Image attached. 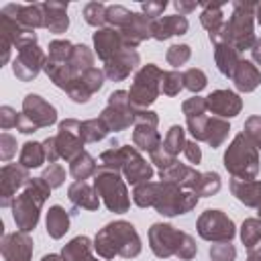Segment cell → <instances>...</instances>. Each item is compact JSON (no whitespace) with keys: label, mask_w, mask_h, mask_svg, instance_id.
I'll use <instances>...</instances> for the list:
<instances>
[{"label":"cell","mask_w":261,"mask_h":261,"mask_svg":"<svg viewBox=\"0 0 261 261\" xmlns=\"http://www.w3.org/2000/svg\"><path fill=\"white\" fill-rule=\"evenodd\" d=\"M94 247H96L98 255L104 259H112L114 255H122L128 259V257L139 255L141 241H139V234L130 222L118 220V222H110L108 226H104L96 234Z\"/></svg>","instance_id":"6da1fadb"},{"label":"cell","mask_w":261,"mask_h":261,"mask_svg":"<svg viewBox=\"0 0 261 261\" xmlns=\"http://www.w3.org/2000/svg\"><path fill=\"white\" fill-rule=\"evenodd\" d=\"M49 192H51V186L43 177H31L27 181L22 194L16 196L12 206H10L12 208V218L18 226V230L31 232L37 226L41 206L49 198Z\"/></svg>","instance_id":"7a4b0ae2"},{"label":"cell","mask_w":261,"mask_h":261,"mask_svg":"<svg viewBox=\"0 0 261 261\" xmlns=\"http://www.w3.org/2000/svg\"><path fill=\"white\" fill-rule=\"evenodd\" d=\"M149 241L157 257L177 255L179 259H192L196 255L194 239L186 232L175 230L169 224H153L149 230Z\"/></svg>","instance_id":"3957f363"},{"label":"cell","mask_w":261,"mask_h":261,"mask_svg":"<svg viewBox=\"0 0 261 261\" xmlns=\"http://www.w3.org/2000/svg\"><path fill=\"white\" fill-rule=\"evenodd\" d=\"M253 10H255V4H243V2H237L234 4V12L230 16V20L222 27L218 41L226 43V45H232L237 51L241 49H251L253 43H255V35H253Z\"/></svg>","instance_id":"277c9868"},{"label":"cell","mask_w":261,"mask_h":261,"mask_svg":"<svg viewBox=\"0 0 261 261\" xmlns=\"http://www.w3.org/2000/svg\"><path fill=\"white\" fill-rule=\"evenodd\" d=\"M224 167L234 175V179H253L259 171L257 147L247 139L245 133L237 135L224 153Z\"/></svg>","instance_id":"5b68a950"},{"label":"cell","mask_w":261,"mask_h":261,"mask_svg":"<svg viewBox=\"0 0 261 261\" xmlns=\"http://www.w3.org/2000/svg\"><path fill=\"white\" fill-rule=\"evenodd\" d=\"M94 188L98 192V196H102L104 204L108 210L112 212H126L128 210V192L124 181L120 179V175L114 169L108 167H100L96 171V179H94Z\"/></svg>","instance_id":"8992f818"},{"label":"cell","mask_w":261,"mask_h":261,"mask_svg":"<svg viewBox=\"0 0 261 261\" xmlns=\"http://www.w3.org/2000/svg\"><path fill=\"white\" fill-rule=\"evenodd\" d=\"M57 120V112L55 108L45 102L41 96L37 94H29L24 100H22V112H20V118H18V130L24 133V135H31L43 126H49Z\"/></svg>","instance_id":"52a82bcc"},{"label":"cell","mask_w":261,"mask_h":261,"mask_svg":"<svg viewBox=\"0 0 261 261\" xmlns=\"http://www.w3.org/2000/svg\"><path fill=\"white\" fill-rule=\"evenodd\" d=\"M198 202V196L194 192H181L179 186L171 181H161L157 196H155V208L159 214L165 216H175V214H186L190 212Z\"/></svg>","instance_id":"ba28073f"},{"label":"cell","mask_w":261,"mask_h":261,"mask_svg":"<svg viewBox=\"0 0 261 261\" xmlns=\"http://www.w3.org/2000/svg\"><path fill=\"white\" fill-rule=\"evenodd\" d=\"M163 80V71L149 63L145 65L137 75H135V82L130 86V92H128V98H130V104L133 108H145L149 104L155 102V98L159 96V84Z\"/></svg>","instance_id":"9c48e42d"},{"label":"cell","mask_w":261,"mask_h":261,"mask_svg":"<svg viewBox=\"0 0 261 261\" xmlns=\"http://www.w3.org/2000/svg\"><path fill=\"white\" fill-rule=\"evenodd\" d=\"M137 112L133 110V104H130V98H128V92H112L110 98H108V106L106 110L102 112V120L104 124L108 126V130H120V128H126L133 120H135Z\"/></svg>","instance_id":"30bf717a"},{"label":"cell","mask_w":261,"mask_h":261,"mask_svg":"<svg viewBox=\"0 0 261 261\" xmlns=\"http://www.w3.org/2000/svg\"><path fill=\"white\" fill-rule=\"evenodd\" d=\"M198 232L202 239L228 243L234 237V224L220 210H206L198 220Z\"/></svg>","instance_id":"8fae6325"},{"label":"cell","mask_w":261,"mask_h":261,"mask_svg":"<svg viewBox=\"0 0 261 261\" xmlns=\"http://www.w3.org/2000/svg\"><path fill=\"white\" fill-rule=\"evenodd\" d=\"M84 135H82V122L67 118L63 122H59V133L55 137V145H57V153L63 159H75L84 147Z\"/></svg>","instance_id":"7c38bea8"},{"label":"cell","mask_w":261,"mask_h":261,"mask_svg":"<svg viewBox=\"0 0 261 261\" xmlns=\"http://www.w3.org/2000/svg\"><path fill=\"white\" fill-rule=\"evenodd\" d=\"M29 171L20 163H4L0 169V206L8 208L12 206L16 192L27 186L29 181Z\"/></svg>","instance_id":"4fadbf2b"},{"label":"cell","mask_w":261,"mask_h":261,"mask_svg":"<svg viewBox=\"0 0 261 261\" xmlns=\"http://www.w3.org/2000/svg\"><path fill=\"white\" fill-rule=\"evenodd\" d=\"M135 147L155 153L161 147V137L157 133V116L155 112H137L135 116V133H133Z\"/></svg>","instance_id":"5bb4252c"},{"label":"cell","mask_w":261,"mask_h":261,"mask_svg":"<svg viewBox=\"0 0 261 261\" xmlns=\"http://www.w3.org/2000/svg\"><path fill=\"white\" fill-rule=\"evenodd\" d=\"M45 63H47V57L43 49H39L37 45H29L20 49L16 59L12 61V73L20 82H31L39 75L41 69H45Z\"/></svg>","instance_id":"9a60e30c"},{"label":"cell","mask_w":261,"mask_h":261,"mask_svg":"<svg viewBox=\"0 0 261 261\" xmlns=\"http://www.w3.org/2000/svg\"><path fill=\"white\" fill-rule=\"evenodd\" d=\"M0 253L4 261H31L33 255V239L29 232H6L0 241Z\"/></svg>","instance_id":"2e32d148"},{"label":"cell","mask_w":261,"mask_h":261,"mask_svg":"<svg viewBox=\"0 0 261 261\" xmlns=\"http://www.w3.org/2000/svg\"><path fill=\"white\" fill-rule=\"evenodd\" d=\"M130 184H145L153 175V167L137 153L133 147H122V167H120Z\"/></svg>","instance_id":"e0dca14e"},{"label":"cell","mask_w":261,"mask_h":261,"mask_svg":"<svg viewBox=\"0 0 261 261\" xmlns=\"http://www.w3.org/2000/svg\"><path fill=\"white\" fill-rule=\"evenodd\" d=\"M0 37L8 39L12 43V47H16L18 51L29 47V45H37V35L31 29H24L20 22H16L12 16L2 14L0 12Z\"/></svg>","instance_id":"ac0fdd59"},{"label":"cell","mask_w":261,"mask_h":261,"mask_svg":"<svg viewBox=\"0 0 261 261\" xmlns=\"http://www.w3.org/2000/svg\"><path fill=\"white\" fill-rule=\"evenodd\" d=\"M0 12L12 16L24 29L35 31L37 27H43V4H6Z\"/></svg>","instance_id":"d6986e66"},{"label":"cell","mask_w":261,"mask_h":261,"mask_svg":"<svg viewBox=\"0 0 261 261\" xmlns=\"http://www.w3.org/2000/svg\"><path fill=\"white\" fill-rule=\"evenodd\" d=\"M94 45H96V53L100 59L110 61L112 57H116L124 47L122 35L116 29H100L94 33Z\"/></svg>","instance_id":"ffe728a7"},{"label":"cell","mask_w":261,"mask_h":261,"mask_svg":"<svg viewBox=\"0 0 261 261\" xmlns=\"http://www.w3.org/2000/svg\"><path fill=\"white\" fill-rule=\"evenodd\" d=\"M120 35H122V41H124V47L126 49H133L135 45H139L143 39L147 37H153L151 35V20L143 14H137L133 12L128 16V20L120 27Z\"/></svg>","instance_id":"44dd1931"},{"label":"cell","mask_w":261,"mask_h":261,"mask_svg":"<svg viewBox=\"0 0 261 261\" xmlns=\"http://www.w3.org/2000/svg\"><path fill=\"white\" fill-rule=\"evenodd\" d=\"M206 108L218 116H234L241 112V98L228 90H216L206 98Z\"/></svg>","instance_id":"7402d4cb"},{"label":"cell","mask_w":261,"mask_h":261,"mask_svg":"<svg viewBox=\"0 0 261 261\" xmlns=\"http://www.w3.org/2000/svg\"><path fill=\"white\" fill-rule=\"evenodd\" d=\"M137 63H139V53L133 51V49H122L116 57L106 61V75L110 80H114V82L124 80L135 69Z\"/></svg>","instance_id":"603a6c76"},{"label":"cell","mask_w":261,"mask_h":261,"mask_svg":"<svg viewBox=\"0 0 261 261\" xmlns=\"http://www.w3.org/2000/svg\"><path fill=\"white\" fill-rule=\"evenodd\" d=\"M69 24L67 4L63 2H43V27L51 33H63Z\"/></svg>","instance_id":"cb8c5ba5"},{"label":"cell","mask_w":261,"mask_h":261,"mask_svg":"<svg viewBox=\"0 0 261 261\" xmlns=\"http://www.w3.org/2000/svg\"><path fill=\"white\" fill-rule=\"evenodd\" d=\"M188 31V20L184 14H173V16H163L151 22V35L159 41L173 37V35H184Z\"/></svg>","instance_id":"d4e9b609"},{"label":"cell","mask_w":261,"mask_h":261,"mask_svg":"<svg viewBox=\"0 0 261 261\" xmlns=\"http://www.w3.org/2000/svg\"><path fill=\"white\" fill-rule=\"evenodd\" d=\"M230 190L237 196L239 202H243L245 206H259L261 208V181L257 179H232L230 181Z\"/></svg>","instance_id":"484cf974"},{"label":"cell","mask_w":261,"mask_h":261,"mask_svg":"<svg viewBox=\"0 0 261 261\" xmlns=\"http://www.w3.org/2000/svg\"><path fill=\"white\" fill-rule=\"evenodd\" d=\"M232 80L237 84L239 90L243 92H251L261 84V73L257 71V67L251 61H241L232 73Z\"/></svg>","instance_id":"4316f807"},{"label":"cell","mask_w":261,"mask_h":261,"mask_svg":"<svg viewBox=\"0 0 261 261\" xmlns=\"http://www.w3.org/2000/svg\"><path fill=\"white\" fill-rule=\"evenodd\" d=\"M69 200L75 206H82V208H88V210H96L98 204H100L96 188L88 186L86 181H75V184L69 186Z\"/></svg>","instance_id":"83f0119b"},{"label":"cell","mask_w":261,"mask_h":261,"mask_svg":"<svg viewBox=\"0 0 261 261\" xmlns=\"http://www.w3.org/2000/svg\"><path fill=\"white\" fill-rule=\"evenodd\" d=\"M228 122H224L222 118H208L206 120V126H204V130H202V137H200V141H206L212 149L214 147H218L224 139H226V135H228Z\"/></svg>","instance_id":"f1b7e54d"},{"label":"cell","mask_w":261,"mask_h":261,"mask_svg":"<svg viewBox=\"0 0 261 261\" xmlns=\"http://www.w3.org/2000/svg\"><path fill=\"white\" fill-rule=\"evenodd\" d=\"M239 63H241V59H239L237 49L232 45H226V43H218L216 45V65L224 75L232 77V73H234Z\"/></svg>","instance_id":"f546056e"},{"label":"cell","mask_w":261,"mask_h":261,"mask_svg":"<svg viewBox=\"0 0 261 261\" xmlns=\"http://www.w3.org/2000/svg\"><path fill=\"white\" fill-rule=\"evenodd\" d=\"M69 228V216L61 206H51L47 212V232L53 239H61Z\"/></svg>","instance_id":"4dcf8cb0"},{"label":"cell","mask_w":261,"mask_h":261,"mask_svg":"<svg viewBox=\"0 0 261 261\" xmlns=\"http://www.w3.org/2000/svg\"><path fill=\"white\" fill-rule=\"evenodd\" d=\"M45 159H47V155H45V147H43V143L29 141V143H24L22 149H20L18 163H20L22 167L31 169V167H39Z\"/></svg>","instance_id":"1f68e13d"},{"label":"cell","mask_w":261,"mask_h":261,"mask_svg":"<svg viewBox=\"0 0 261 261\" xmlns=\"http://www.w3.org/2000/svg\"><path fill=\"white\" fill-rule=\"evenodd\" d=\"M90 239L88 237H75L73 241H69L65 247H63V253L61 257L65 261H88L90 259Z\"/></svg>","instance_id":"d6a6232c"},{"label":"cell","mask_w":261,"mask_h":261,"mask_svg":"<svg viewBox=\"0 0 261 261\" xmlns=\"http://www.w3.org/2000/svg\"><path fill=\"white\" fill-rule=\"evenodd\" d=\"M202 24L208 29L210 41L216 43L220 31H222V27H224V24H222V8H220V6H212V4H208V6L204 8V12H202Z\"/></svg>","instance_id":"836d02e7"},{"label":"cell","mask_w":261,"mask_h":261,"mask_svg":"<svg viewBox=\"0 0 261 261\" xmlns=\"http://www.w3.org/2000/svg\"><path fill=\"white\" fill-rule=\"evenodd\" d=\"M69 171H71V175H73L77 181H84L86 177L96 175V163H94V159H92L88 153H80L75 159H71Z\"/></svg>","instance_id":"e575fe53"},{"label":"cell","mask_w":261,"mask_h":261,"mask_svg":"<svg viewBox=\"0 0 261 261\" xmlns=\"http://www.w3.org/2000/svg\"><path fill=\"white\" fill-rule=\"evenodd\" d=\"M157 190H159V184H153V181L139 184V186L135 188V192H133V200H135V204L141 206V208L153 206V204H155Z\"/></svg>","instance_id":"d590c367"},{"label":"cell","mask_w":261,"mask_h":261,"mask_svg":"<svg viewBox=\"0 0 261 261\" xmlns=\"http://www.w3.org/2000/svg\"><path fill=\"white\" fill-rule=\"evenodd\" d=\"M241 239H243V243L249 251L255 249L261 243V220H257V218L245 220L243 228H241Z\"/></svg>","instance_id":"8d00e7d4"},{"label":"cell","mask_w":261,"mask_h":261,"mask_svg":"<svg viewBox=\"0 0 261 261\" xmlns=\"http://www.w3.org/2000/svg\"><path fill=\"white\" fill-rule=\"evenodd\" d=\"M163 151L167 153V155H171V157H175L184 147H186V139H184V128L181 126H171L169 128V133L165 135V139H163Z\"/></svg>","instance_id":"74e56055"},{"label":"cell","mask_w":261,"mask_h":261,"mask_svg":"<svg viewBox=\"0 0 261 261\" xmlns=\"http://www.w3.org/2000/svg\"><path fill=\"white\" fill-rule=\"evenodd\" d=\"M108 133V126L104 124L102 118H92V120H84L82 122V135H84V141H100L104 139Z\"/></svg>","instance_id":"f35d334b"},{"label":"cell","mask_w":261,"mask_h":261,"mask_svg":"<svg viewBox=\"0 0 261 261\" xmlns=\"http://www.w3.org/2000/svg\"><path fill=\"white\" fill-rule=\"evenodd\" d=\"M220 190V177L218 173H202L196 188H194V194L196 196H212L214 192Z\"/></svg>","instance_id":"ab89813d"},{"label":"cell","mask_w":261,"mask_h":261,"mask_svg":"<svg viewBox=\"0 0 261 261\" xmlns=\"http://www.w3.org/2000/svg\"><path fill=\"white\" fill-rule=\"evenodd\" d=\"M71 51H73V45L69 41H53V43H49V57L47 59L57 61V63H65V61H69Z\"/></svg>","instance_id":"60d3db41"},{"label":"cell","mask_w":261,"mask_h":261,"mask_svg":"<svg viewBox=\"0 0 261 261\" xmlns=\"http://www.w3.org/2000/svg\"><path fill=\"white\" fill-rule=\"evenodd\" d=\"M106 12H108V8H106L104 4L90 2V4H86V8H84V18H86L88 24L98 27V24L106 22Z\"/></svg>","instance_id":"b9f144b4"},{"label":"cell","mask_w":261,"mask_h":261,"mask_svg":"<svg viewBox=\"0 0 261 261\" xmlns=\"http://www.w3.org/2000/svg\"><path fill=\"white\" fill-rule=\"evenodd\" d=\"M77 80L82 82V86H84L90 94H94V92H98V90L102 88V84H104V73H102L100 69L92 67V69H88L84 75H80Z\"/></svg>","instance_id":"7bdbcfd3"},{"label":"cell","mask_w":261,"mask_h":261,"mask_svg":"<svg viewBox=\"0 0 261 261\" xmlns=\"http://www.w3.org/2000/svg\"><path fill=\"white\" fill-rule=\"evenodd\" d=\"M184 88V77L177 71H165L163 80H161V90L167 96H175L179 94V90Z\"/></svg>","instance_id":"ee69618b"},{"label":"cell","mask_w":261,"mask_h":261,"mask_svg":"<svg viewBox=\"0 0 261 261\" xmlns=\"http://www.w3.org/2000/svg\"><path fill=\"white\" fill-rule=\"evenodd\" d=\"M181 77H184V86H186L188 90H192V92H200V90L206 86V75H204L202 69L192 67V69H188Z\"/></svg>","instance_id":"f6af8a7d"},{"label":"cell","mask_w":261,"mask_h":261,"mask_svg":"<svg viewBox=\"0 0 261 261\" xmlns=\"http://www.w3.org/2000/svg\"><path fill=\"white\" fill-rule=\"evenodd\" d=\"M245 135L257 149H261V116H251L245 122Z\"/></svg>","instance_id":"bcb514c9"},{"label":"cell","mask_w":261,"mask_h":261,"mask_svg":"<svg viewBox=\"0 0 261 261\" xmlns=\"http://www.w3.org/2000/svg\"><path fill=\"white\" fill-rule=\"evenodd\" d=\"M234 255H237V251H234V247L230 243H218V245L210 247L212 261H232Z\"/></svg>","instance_id":"7dc6e473"},{"label":"cell","mask_w":261,"mask_h":261,"mask_svg":"<svg viewBox=\"0 0 261 261\" xmlns=\"http://www.w3.org/2000/svg\"><path fill=\"white\" fill-rule=\"evenodd\" d=\"M41 177H43L51 188H57V186L63 184V179H65V171H63L61 165H57V163H49V167L43 171Z\"/></svg>","instance_id":"c3c4849f"},{"label":"cell","mask_w":261,"mask_h":261,"mask_svg":"<svg viewBox=\"0 0 261 261\" xmlns=\"http://www.w3.org/2000/svg\"><path fill=\"white\" fill-rule=\"evenodd\" d=\"M190 59V47L188 45H173L167 49V61L171 65H184Z\"/></svg>","instance_id":"681fc988"},{"label":"cell","mask_w":261,"mask_h":261,"mask_svg":"<svg viewBox=\"0 0 261 261\" xmlns=\"http://www.w3.org/2000/svg\"><path fill=\"white\" fill-rule=\"evenodd\" d=\"M206 112V100L204 98H190L188 102H184V114L186 118H198V116H204Z\"/></svg>","instance_id":"f907efd6"},{"label":"cell","mask_w":261,"mask_h":261,"mask_svg":"<svg viewBox=\"0 0 261 261\" xmlns=\"http://www.w3.org/2000/svg\"><path fill=\"white\" fill-rule=\"evenodd\" d=\"M18 118H20V112H16L12 106H0V126H2V130L18 126Z\"/></svg>","instance_id":"816d5d0a"},{"label":"cell","mask_w":261,"mask_h":261,"mask_svg":"<svg viewBox=\"0 0 261 261\" xmlns=\"http://www.w3.org/2000/svg\"><path fill=\"white\" fill-rule=\"evenodd\" d=\"M14 153H16V139L10 133H2L0 135V159L8 161Z\"/></svg>","instance_id":"f5cc1de1"},{"label":"cell","mask_w":261,"mask_h":261,"mask_svg":"<svg viewBox=\"0 0 261 261\" xmlns=\"http://www.w3.org/2000/svg\"><path fill=\"white\" fill-rule=\"evenodd\" d=\"M167 4L165 2H143L141 4V8H143V12L147 14V18L153 22V20H157L159 16H161V12H163V8H165Z\"/></svg>","instance_id":"db71d44e"},{"label":"cell","mask_w":261,"mask_h":261,"mask_svg":"<svg viewBox=\"0 0 261 261\" xmlns=\"http://www.w3.org/2000/svg\"><path fill=\"white\" fill-rule=\"evenodd\" d=\"M43 147H45V155L49 159V163H55V159H59V153H57V145H55V137H49L43 141Z\"/></svg>","instance_id":"11a10c76"},{"label":"cell","mask_w":261,"mask_h":261,"mask_svg":"<svg viewBox=\"0 0 261 261\" xmlns=\"http://www.w3.org/2000/svg\"><path fill=\"white\" fill-rule=\"evenodd\" d=\"M184 151H186V157L190 159V163H200V159H202V153H200V147L196 145V143H186V147H184Z\"/></svg>","instance_id":"9f6ffc18"},{"label":"cell","mask_w":261,"mask_h":261,"mask_svg":"<svg viewBox=\"0 0 261 261\" xmlns=\"http://www.w3.org/2000/svg\"><path fill=\"white\" fill-rule=\"evenodd\" d=\"M175 8L179 10V12H190V10H194L196 8V2H175Z\"/></svg>","instance_id":"6f0895ef"},{"label":"cell","mask_w":261,"mask_h":261,"mask_svg":"<svg viewBox=\"0 0 261 261\" xmlns=\"http://www.w3.org/2000/svg\"><path fill=\"white\" fill-rule=\"evenodd\" d=\"M251 51H253V57H255V61L261 65V39H257V41L253 43Z\"/></svg>","instance_id":"680465c9"},{"label":"cell","mask_w":261,"mask_h":261,"mask_svg":"<svg viewBox=\"0 0 261 261\" xmlns=\"http://www.w3.org/2000/svg\"><path fill=\"white\" fill-rule=\"evenodd\" d=\"M41 261H65L63 257H59V255H45Z\"/></svg>","instance_id":"91938a15"},{"label":"cell","mask_w":261,"mask_h":261,"mask_svg":"<svg viewBox=\"0 0 261 261\" xmlns=\"http://www.w3.org/2000/svg\"><path fill=\"white\" fill-rule=\"evenodd\" d=\"M255 16H257V20L261 22V4H255Z\"/></svg>","instance_id":"94428289"},{"label":"cell","mask_w":261,"mask_h":261,"mask_svg":"<svg viewBox=\"0 0 261 261\" xmlns=\"http://www.w3.org/2000/svg\"><path fill=\"white\" fill-rule=\"evenodd\" d=\"M255 249H257V251H259V253H261V243H259V245H257V247H255Z\"/></svg>","instance_id":"6125c7cd"},{"label":"cell","mask_w":261,"mask_h":261,"mask_svg":"<svg viewBox=\"0 0 261 261\" xmlns=\"http://www.w3.org/2000/svg\"><path fill=\"white\" fill-rule=\"evenodd\" d=\"M88 261H96V259H92V257H90V259H88Z\"/></svg>","instance_id":"be15d7a7"},{"label":"cell","mask_w":261,"mask_h":261,"mask_svg":"<svg viewBox=\"0 0 261 261\" xmlns=\"http://www.w3.org/2000/svg\"><path fill=\"white\" fill-rule=\"evenodd\" d=\"M259 216H261V208H259Z\"/></svg>","instance_id":"e7e4bbea"}]
</instances>
